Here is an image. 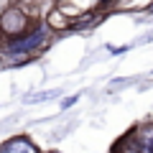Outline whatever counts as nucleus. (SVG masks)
Segmentation results:
<instances>
[{
    "instance_id": "10",
    "label": "nucleus",
    "mask_w": 153,
    "mask_h": 153,
    "mask_svg": "<svg viewBox=\"0 0 153 153\" xmlns=\"http://www.w3.org/2000/svg\"><path fill=\"white\" fill-rule=\"evenodd\" d=\"M79 97H82V94H71V97L61 100V110H69V107H74V105L79 102Z\"/></svg>"
},
{
    "instance_id": "13",
    "label": "nucleus",
    "mask_w": 153,
    "mask_h": 153,
    "mask_svg": "<svg viewBox=\"0 0 153 153\" xmlns=\"http://www.w3.org/2000/svg\"><path fill=\"white\" fill-rule=\"evenodd\" d=\"M102 3H105V0H102Z\"/></svg>"
},
{
    "instance_id": "8",
    "label": "nucleus",
    "mask_w": 153,
    "mask_h": 153,
    "mask_svg": "<svg viewBox=\"0 0 153 153\" xmlns=\"http://www.w3.org/2000/svg\"><path fill=\"white\" fill-rule=\"evenodd\" d=\"M59 94H61V89H41V92H33L28 97H23V102L26 105H38V102H49V100L59 97Z\"/></svg>"
},
{
    "instance_id": "4",
    "label": "nucleus",
    "mask_w": 153,
    "mask_h": 153,
    "mask_svg": "<svg viewBox=\"0 0 153 153\" xmlns=\"http://www.w3.org/2000/svg\"><path fill=\"white\" fill-rule=\"evenodd\" d=\"M133 138L143 153H153V123H140L133 128Z\"/></svg>"
},
{
    "instance_id": "5",
    "label": "nucleus",
    "mask_w": 153,
    "mask_h": 153,
    "mask_svg": "<svg viewBox=\"0 0 153 153\" xmlns=\"http://www.w3.org/2000/svg\"><path fill=\"white\" fill-rule=\"evenodd\" d=\"M33 56L31 54H13V51H0V66L5 69H13V66H21V64H28Z\"/></svg>"
},
{
    "instance_id": "6",
    "label": "nucleus",
    "mask_w": 153,
    "mask_h": 153,
    "mask_svg": "<svg viewBox=\"0 0 153 153\" xmlns=\"http://www.w3.org/2000/svg\"><path fill=\"white\" fill-rule=\"evenodd\" d=\"M110 153H143V151H140V146L135 143V138H133V130H130L128 135H123L120 140L115 143Z\"/></svg>"
},
{
    "instance_id": "2",
    "label": "nucleus",
    "mask_w": 153,
    "mask_h": 153,
    "mask_svg": "<svg viewBox=\"0 0 153 153\" xmlns=\"http://www.w3.org/2000/svg\"><path fill=\"white\" fill-rule=\"evenodd\" d=\"M28 26H31V21H28V13L23 10V8L10 5L8 10L0 13V33L5 38H16V36H21V33H26Z\"/></svg>"
},
{
    "instance_id": "3",
    "label": "nucleus",
    "mask_w": 153,
    "mask_h": 153,
    "mask_svg": "<svg viewBox=\"0 0 153 153\" xmlns=\"http://www.w3.org/2000/svg\"><path fill=\"white\" fill-rule=\"evenodd\" d=\"M0 153H41L38 146L26 135H16V138H8L3 146H0Z\"/></svg>"
},
{
    "instance_id": "7",
    "label": "nucleus",
    "mask_w": 153,
    "mask_h": 153,
    "mask_svg": "<svg viewBox=\"0 0 153 153\" xmlns=\"http://www.w3.org/2000/svg\"><path fill=\"white\" fill-rule=\"evenodd\" d=\"M100 21H102V13H87V16L71 21V23H69V31H87V28L97 26Z\"/></svg>"
},
{
    "instance_id": "12",
    "label": "nucleus",
    "mask_w": 153,
    "mask_h": 153,
    "mask_svg": "<svg viewBox=\"0 0 153 153\" xmlns=\"http://www.w3.org/2000/svg\"><path fill=\"white\" fill-rule=\"evenodd\" d=\"M151 13H153V5H151Z\"/></svg>"
},
{
    "instance_id": "11",
    "label": "nucleus",
    "mask_w": 153,
    "mask_h": 153,
    "mask_svg": "<svg viewBox=\"0 0 153 153\" xmlns=\"http://www.w3.org/2000/svg\"><path fill=\"white\" fill-rule=\"evenodd\" d=\"M130 84H135V79H115V82L110 84V89H120V87H130Z\"/></svg>"
},
{
    "instance_id": "1",
    "label": "nucleus",
    "mask_w": 153,
    "mask_h": 153,
    "mask_svg": "<svg viewBox=\"0 0 153 153\" xmlns=\"http://www.w3.org/2000/svg\"><path fill=\"white\" fill-rule=\"evenodd\" d=\"M44 44H46V31H44V26H36V28H31V31L21 33V36H16V38H8L5 44L0 46V51L33 54V51H38Z\"/></svg>"
},
{
    "instance_id": "9",
    "label": "nucleus",
    "mask_w": 153,
    "mask_h": 153,
    "mask_svg": "<svg viewBox=\"0 0 153 153\" xmlns=\"http://www.w3.org/2000/svg\"><path fill=\"white\" fill-rule=\"evenodd\" d=\"M46 23H49L54 31H69V21H66V16H61L59 10L49 13V18H46Z\"/></svg>"
}]
</instances>
